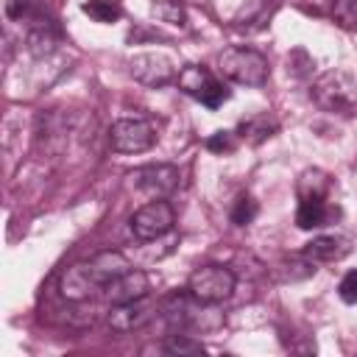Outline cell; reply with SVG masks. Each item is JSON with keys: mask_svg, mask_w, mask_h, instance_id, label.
I'll list each match as a JSON object with an SVG mask.
<instances>
[{"mask_svg": "<svg viewBox=\"0 0 357 357\" xmlns=\"http://www.w3.org/2000/svg\"><path fill=\"white\" fill-rule=\"evenodd\" d=\"M128 178L139 192H145L151 198H165L178 187V167H173V165H145V167L131 170Z\"/></svg>", "mask_w": 357, "mask_h": 357, "instance_id": "ba28073f", "label": "cell"}, {"mask_svg": "<svg viewBox=\"0 0 357 357\" xmlns=\"http://www.w3.org/2000/svg\"><path fill=\"white\" fill-rule=\"evenodd\" d=\"M234 273L223 265H201L190 273L187 293L201 304H220L234 293Z\"/></svg>", "mask_w": 357, "mask_h": 357, "instance_id": "277c9868", "label": "cell"}, {"mask_svg": "<svg viewBox=\"0 0 357 357\" xmlns=\"http://www.w3.org/2000/svg\"><path fill=\"white\" fill-rule=\"evenodd\" d=\"M273 3H282V0H273Z\"/></svg>", "mask_w": 357, "mask_h": 357, "instance_id": "cb8c5ba5", "label": "cell"}, {"mask_svg": "<svg viewBox=\"0 0 357 357\" xmlns=\"http://www.w3.org/2000/svg\"><path fill=\"white\" fill-rule=\"evenodd\" d=\"M151 293V279L145 271L139 268H128L126 273H120L114 282L106 284L103 296L109 304H123V301H134V298H142Z\"/></svg>", "mask_w": 357, "mask_h": 357, "instance_id": "8fae6325", "label": "cell"}, {"mask_svg": "<svg viewBox=\"0 0 357 357\" xmlns=\"http://www.w3.org/2000/svg\"><path fill=\"white\" fill-rule=\"evenodd\" d=\"M310 98L324 112L351 114V109L357 106V84L346 70H329L312 84Z\"/></svg>", "mask_w": 357, "mask_h": 357, "instance_id": "7a4b0ae2", "label": "cell"}, {"mask_svg": "<svg viewBox=\"0 0 357 357\" xmlns=\"http://www.w3.org/2000/svg\"><path fill=\"white\" fill-rule=\"evenodd\" d=\"M296 192H298V198H310V195L312 198H326V192H329V176L324 170H318V167L304 170L301 178H298Z\"/></svg>", "mask_w": 357, "mask_h": 357, "instance_id": "9a60e30c", "label": "cell"}, {"mask_svg": "<svg viewBox=\"0 0 357 357\" xmlns=\"http://www.w3.org/2000/svg\"><path fill=\"white\" fill-rule=\"evenodd\" d=\"M131 268V262L120 254V251H98L95 257L75 262L73 268L64 271L61 276V296L70 301H84L92 293H103L109 282H114L120 273H126Z\"/></svg>", "mask_w": 357, "mask_h": 357, "instance_id": "6da1fadb", "label": "cell"}, {"mask_svg": "<svg viewBox=\"0 0 357 357\" xmlns=\"http://www.w3.org/2000/svg\"><path fill=\"white\" fill-rule=\"evenodd\" d=\"M81 11H84L89 20L103 22V25H106V22H117V20L123 17V8H120L117 0H84Z\"/></svg>", "mask_w": 357, "mask_h": 357, "instance_id": "2e32d148", "label": "cell"}, {"mask_svg": "<svg viewBox=\"0 0 357 357\" xmlns=\"http://www.w3.org/2000/svg\"><path fill=\"white\" fill-rule=\"evenodd\" d=\"M276 128H279V123H276L268 112H262V114H254V117L243 120L237 131H240V137H243V139H248L251 145H259V142H265L268 137H273V134H276Z\"/></svg>", "mask_w": 357, "mask_h": 357, "instance_id": "5bb4252c", "label": "cell"}, {"mask_svg": "<svg viewBox=\"0 0 357 357\" xmlns=\"http://www.w3.org/2000/svg\"><path fill=\"white\" fill-rule=\"evenodd\" d=\"M346 254H349V240L337 234H321L301 248V257L307 262H337Z\"/></svg>", "mask_w": 357, "mask_h": 357, "instance_id": "7c38bea8", "label": "cell"}, {"mask_svg": "<svg viewBox=\"0 0 357 357\" xmlns=\"http://www.w3.org/2000/svg\"><path fill=\"white\" fill-rule=\"evenodd\" d=\"M337 293H340V298H343L346 304H357V268L349 271V273L340 279Z\"/></svg>", "mask_w": 357, "mask_h": 357, "instance_id": "7402d4cb", "label": "cell"}, {"mask_svg": "<svg viewBox=\"0 0 357 357\" xmlns=\"http://www.w3.org/2000/svg\"><path fill=\"white\" fill-rule=\"evenodd\" d=\"M128 73L134 81L145 84V86H165L170 81H176V67L167 56L162 53H139L128 61Z\"/></svg>", "mask_w": 357, "mask_h": 357, "instance_id": "9c48e42d", "label": "cell"}, {"mask_svg": "<svg viewBox=\"0 0 357 357\" xmlns=\"http://www.w3.org/2000/svg\"><path fill=\"white\" fill-rule=\"evenodd\" d=\"M218 70L243 86H262L268 81V59L254 47H226L218 56Z\"/></svg>", "mask_w": 357, "mask_h": 357, "instance_id": "3957f363", "label": "cell"}, {"mask_svg": "<svg viewBox=\"0 0 357 357\" xmlns=\"http://www.w3.org/2000/svg\"><path fill=\"white\" fill-rule=\"evenodd\" d=\"M33 8H36V0H8V3H6V14H8L11 20L28 17Z\"/></svg>", "mask_w": 357, "mask_h": 357, "instance_id": "603a6c76", "label": "cell"}, {"mask_svg": "<svg viewBox=\"0 0 357 357\" xmlns=\"http://www.w3.org/2000/svg\"><path fill=\"white\" fill-rule=\"evenodd\" d=\"M151 14L167 25H184V6L178 0H156L151 6Z\"/></svg>", "mask_w": 357, "mask_h": 357, "instance_id": "e0dca14e", "label": "cell"}, {"mask_svg": "<svg viewBox=\"0 0 357 357\" xmlns=\"http://www.w3.org/2000/svg\"><path fill=\"white\" fill-rule=\"evenodd\" d=\"M176 223V215H173V206L165 201V198H153L148 201L145 206H139L134 215H131V231L137 240L148 243V240H159L165 237Z\"/></svg>", "mask_w": 357, "mask_h": 357, "instance_id": "8992f818", "label": "cell"}, {"mask_svg": "<svg viewBox=\"0 0 357 357\" xmlns=\"http://www.w3.org/2000/svg\"><path fill=\"white\" fill-rule=\"evenodd\" d=\"M162 349L167 351V354H201L204 351V343L201 340H195V337H190V335H170L165 343H162Z\"/></svg>", "mask_w": 357, "mask_h": 357, "instance_id": "d6986e66", "label": "cell"}, {"mask_svg": "<svg viewBox=\"0 0 357 357\" xmlns=\"http://www.w3.org/2000/svg\"><path fill=\"white\" fill-rule=\"evenodd\" d=\"M156 304L151 301V296L134 298V301H123V304H112L109 310V326L114 332H134L142 329L145 324H151L156 318Z\"/></svg>", "mask_w": 357, "mask_h": 357, "instance_id": "30bf717a", "label": "cell"}, {"mask_svg": "<svg viewBox=\"0 0 357 357\" xmlns=\"http://www.w3.org/2000/svg\"><path fill=\"white\" fill-rule=\"evenodd\" d=\"M332 6V20L346 28V31H354L357 28V0H329Z\"/></svg>", "mask_w": 357, "mask_h": 357, "instance_id": "ac0fdd59", "label": "cell"}, {"mask_svg": "<svg viewBox=\"0 0 357 357\" xmlns=\"http://www.w3.org/2000/svg\"><path fill=\"white\" fill-rule=\"evenodd\" d=\"M257 212H259L257 201L243 192V195L234 201V206H231V223H234V226H248V223L257 218Z\"/></svg>", "mask_w": 357, "mask_h": 357, "instance_id": "ffe728a7", "label": "cell"}, {"mask_svg": "<svg viewBox=\"0 0 357 357\" xmlns=\"http://www.w3.org/2000/svg\"><path fill=\"white\" fill-rule=\"evenodd\" d=\"M206 151H212V153H231L234 148H237V139H234V134L231 131H215L212 137H206Z\"/></svg>", "mask_w": 357, "mask_h": 357, "instance_id": "44dd1931", "label": "cell"}, {"mask_svg": "<svg viewBox=\"0 0 357 357\" xmlns=\"http://www.w3.org/2000/svg\"><path fill=\"white\" fill-rule=\"evenodd\" d=\"M332 218V209L326 206V198H298L296 209V226L298 229H321Z\"/></svg>", "mask_w": 357, "mask_h": 357, "instance_id": "4fadbf2b", "label": "cell"}, {"mask_svg": "<svg viewBox=\"0 0 357 357\" xmlns=\"http://www.w3.org/2000/svg\"><path fill=\"white\" fill-rule=\"evenodd\" d=\"M176 84H178V89L184 95L195 98L206 109H218L229 98V89L204 64H187V67H181L178 75H176Z\"/></svg>", "mask_w": 357, "mask_h": 357, "instance_id": "5b68a950", "label": "cell"}, {"mask_svg": "<svg viewBox=\"0 0 357 357\" xmlns=\"http://www.w3.org/2000/svg\"><path fill=\"white\" fill-rule=\"evenodd\" d=\"M156 142V131L148 120L123 117L109 128V145L117 153H142Z\"/></svg>", "mask_w": 357, "mask_h": 357, "instance_id": "52a82bcc", "label": "cell"}]
</instances>
